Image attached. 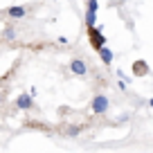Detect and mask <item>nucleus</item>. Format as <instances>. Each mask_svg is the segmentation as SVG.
I'll list each match as a JSON object with an SVG mask.
<instances>
[{"label": "nucleus", "instance_id": "1", "mask_svg": "<svg viewBox=\"0 0 153 153\" xmlns=\"http://www.w3.org/2000/svg\"><path fill=\"white\" fill-rule=\"evenodd\" d=\"M108 97L106 95H95L92 97V101H90V110L95 115H104V113H108Z\"/></svg>", "mask_w": 153, "mask_h": 153}, {"label": "nucleus", "instance_id": "8", "mask_svg": "<svg viewBox=\"0 0 153 153\" xmlns=\"http://www.w3.org/2000/svg\"><path fill=\"white\" fill-rule=\"evenodd\" d=\"M95 20H97V9L88 7V11H86V25H88V27H95Z\"/></svg>", "mask_w": 153, "mask_h": 153}, {"label": "nucleus", "instance_id": "5", "mask_svg": "<svg viewBox=\"0 0 153 153\" xmlns=\"http://www.w3.org/2000/svg\"><path fill=\"white\" fill-rule=\"evenodd\" d=\"M25 14H27V9H25L23 5H14V7L7 9V16H9V18H23Z\"/></svg>", "mask_w": 153, "mask_h": 153}, {"label": "nucleus", "instance_id": "11", "mask_svg": "<svg viewBox=\"0 0 153 153\" xmlns=\"http://www.w3.org/2000/svg\"><path fill=\"white\" fill-rule=\"evenodd\" d=\"M149 106H151V108H153V97H151V99H149Z\"/></svg>", "mask_w": 153, "mask_h": 153}, {"label": "nucleus", "instance_id": "6", "mask_svg": "<svg viewBox=\"0 0 153 153\" xmlns=\"http://www.w3.org/2000/svg\"><path fill=\"white\" fill-rule=\"evenodd\" d=\"M133 74H135V76H144V74H149V65H146V61H135V63H133Z\"/></svg>", "mask_w": 153, "mask_h": 153}, {"label": "nucleus", "instance_id": "4", "mask_svg": "<svg viewBox=\"0 0 153 153\" xmlns=\"http://www.w3.org/2000/svg\"><path fill=\"white\" fill-rule=\"evenodd\" d=\"M16 106H18L20 110H29L34 106V95H32V92H23V95H18Z\"/></svg>", "mask_w": 153, "mask_h": 153}, {"label": "nucleus", "instance_id": "9", "mask_svg": "<svg viewBox=\"0 0 153 153\" xmlns=\"http://www.w3.org/2000/svg\"><path fill=\"white\" fill-rule=\"evenodd\" d=\"M65 133H68V135H72V137H76V135L81 133V128H79V126H70V128H68Z\"/></svg>", "mask_w": 153, "mask_h": 153}, {"label": "nucleus", "instance_id": "2", "mask_svg": "<svg viewBox=\"0 0 153 153\" xmlns=\"http://www.w3.org/2000/svg\"><path fill=\"white\" fill-rule=\"evenodd\" d=\"M88 34H90V43H92V48L99 52L101 48H106V36L99 32V27H88Z\"/></svg>", "mask_w": 153, "mask_h": 153}, {"label": "nucleus", "instance_id": "10", "mask_svg": "<svg viewBox=\"0 0 153 153\" xmlns=\"http://www.w3.org/2000/svg\"><path fill=\"white\" fill-rule=\"evenodd\" d=\"M11 38H16V34H14V29H11V27H7L5 29V41H11Z\"/></svg>", "mask_w": 153, "mask_h": 153}, {"label": "nucleus", "instance_id": "3", "mask_svg": "<svg viewBox=\"0 0 153 153\" xmlns=\"http://www.w3.org/2000/svg\"><path fill=\"white\" fill-rule=\"evenodd\" d=\"M70 72H72V74H76V76H86L88 74L86 61H83V59H72V61H70Z\"/></svg>", "mask_w": 153, "mask_h": 153}, {"label": "nucleus", "instance_id": "7", "mask_svg": "<svg viewBox=\"0 0 153 153\" xmlns=\"http://www.w3.org/2000/svg\"><path fill=\"white\" fill-rule=\"evenodd\" d=\"M99 56H101V61H104L106 65H110V63H113V50H110V48H101Z\"/></svg>", "mask_w": 153, "mask_h": 153}]
</instances>
